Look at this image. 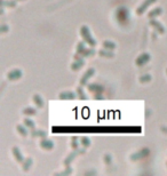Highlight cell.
Wrapping results in <instances>:
<instances>
[{
	"label": "cell",
	"instance_id": "cell-17",
	"mask_svg": "<svg viewBox=\"0 0 167 176\" xmlns=\"http://www.w3.org/2000/svg\"><path fill=\"white\" fill-rule=\"evenodd\" d=\"M32 100H33V103L38 108H44V100L41 98V96L40 95H38V94H34L33 97H32Z\"/></svg>",
	"mask_w": 167,
	"mask_h": 176
},
{
	"label": "cell",
	"instance_id": "cell-19",
	"mask_svg": "<svg viewBox=\"0 0 167 176\" xmlns=\"http://www.w3.org/2000/svg\"><path fill=\"white\" fill-rule=\"evenodd\" d=\"M32 164H33V160H32V158H28V159H25V160L23 161V164H22L23 170H24V172H28V170L31 168Z\"/></svg>",
	"mask_w": 167,
	"mask_h": 176
},
{
	"label": "cell",
	"instance_id": "cell-16",
	"mask_svg": "<svg viewBox=\"0 0 167 176\" xmlns=\"http://www.w3.org/2000/svg\"><path fill=\"white\" fill-rule=\"evenodd\" d=\"M31 136L32 137H40V139H44V137H46L47 136V134H46L45 131H41V129H32L31 131Z\"/></svg>",
	"mask_w": 167,
	"mask_h": 176
},
{
	"label": "cell",
	"instance_id": "cell-21",
	"mask_svg": "<svg viewBox=\"0 0 167 176\" xmlns=\"http://www.w3.org/2000/svg\"><path fill=\"white\" fill-rule=\"evenodd\" d=\"M99 55L102 57H113L114 54L112 53V50H109V49H102L99 52Z\"/></svg>",
	"mask_w": 167,
	"mask_h": 176
},
{
	"label": "cell",
	"instance_id": "cell-23",
	"mask_svg": "<svg viewBox=\"0 0 167 176\" xmlns=\"http://www.w3.org/2000/svg\"><path fill=\"white\" fill-rule=\"evenodd\" d=\"M23 113L25 116H34L37 113V110L34 109V108H32V106H28L25 109H23Z\"/></svg>",
	"mask_w": 167,
	"mask_h": 176
},
{
	"label": "cell",
	"instance_id": "cell-2",
	"mask_svg": "<svg viewBox=\"0 0 167 176\" xmlns=\"http://www.w3.org/2000/svg\"><path fill=\"white\" fill-rule=\"evenodd\" d=\"M149 152H150V150H149L148 148H143V149H141L140 151H137V152H135V153L131 154V160H133V161L140 160V159H142V158L147 157V156L149 154Z\"/></svg>",
	"mask_w": 167,
	"mask_h": 176
},
{
	"label": "cell",
	"instance_id": "cell-27",
	"mask_svg": "<svg viewBox=\"0 0 167 176\" xmlns=\"http://www.w3.org/2000/svg\"><path fill=\"white\" fill-rule=\"evenodd\" d=\"M151 80V75H141L140 79H139V81L141 84H145V83H149Z\"/></svg>",
	"mask_w": 167,
	"mask_h": 176
},
{
	"label": "cell",
	"instance_id": "cell-24",
	"mask_svg": "<svg viewBox=\"0 0 167 176\" xmlns=\"http://www.w3.org/2000/svg\"><path fill=\"white\" fill-rule=\"evenodd\" d=\"M23 122H24V125L27 126L29 129H34L36 128V124H34V121L33 120H31V119H29V118H25V119L23 120Z\"/></svg>",
	"mask_w": 167,
	"mask_h": 176
},
{
	"label": "cell",
	"instance_id": "cell-1",
	"mask_svg": "<svg viewBox=\"0 0 167 176\" xmlns=\"http://www.w3.org/2000/svg\"><path fill=\"white\" fill-rule=\"evenodd\" d=\"M80 36H81L84 41H86V44H88L91 47H95L96 46V40L92 36L91 30H89V28L87 25H83L80 28Z\"/></svg>",
	"mask_w": 167,
	"mask_h": 176
},
{
	"label": "cell",
	"instance_id": "cell-26",
	"mask_svg": "<svg viewBox=\"0 0 167 176\" xmlns=\"http://www.w3.org/2000/svg\"><path fill=\"white\" fill-rule=\"evenodd\" d=\"M80 144L83 145V148H88V146L91 145V141H89L88 137L84 136V137H81V140H80Z\"/></svg>",
	"mask_w": 167,
	"mask_h": 176
},
{
	"label": "cell",
	"instance_id": "cell-10",
	"mask_svg": "<svg viewBox=\"0 0 167 176\" xmlns=\"http://www.w3.org/2000/svg\"><path fill=\"white\" fill-rule=\"evenodd\" d=\"M11 152H13V156L15 158V160L17 161V162H19V164H23V161L25 160V159H24L22 152L19 151V148H17V146H14V148L11 149Z\"/></svg>",
	"mask_w": 167,
	"mask_h": 176
},
{
	"label": "cell",
	"instance_id": "cell-5",
	"mask_svg": "<svg viewBox=\"0 0 167 176\" xmlns=\"http://www.w3.org/2000/svg\"><path fill=\"white\" fill-rule=\"evenodd\" d=\"M150 25L155 29V30L158 32V33L160 34H165V32H166V29H165V26L161 24L160 22H158L156 19H150Z\"/></svg>",
	"mask_w": 167,
	"mask_h": 176
},
{
	"label": "cell",
	"instance_id": "cell-7",
	"mask_svg": "<svg viewBox=\"0 0 167 176\" xmlns=\"http://www.w3.org/2000/svg\"><path fill=\"white\" fill-rule=\"evenodd\" d=\"M22 75H23L22 70L14 69V70H11V71H9L7 73V79L11 80V81H15V80H19V79L22 78Z\"/></svg>",
	"mask_w": 167,
	"mask_h": 176
},
{
	"label": "cell",
	"instance_id": "cell-33",
	"mask_svg": "<svg viewBox=\"0 0 167 176\" xmlns=\"http://www.w3.org/2000/svg\"><path fill=\"white\" fill-rule=\"evenodd\" d=\"M166 73H167V69H166Z\"/></svg>",
	"mask_w": 167,
	"mask_h": 176
},
{
	"label": "cell",
	"instance_id": "cell-15",
	"mask_svg": "<svg viewBox=\"0 0 167 176\" xmlns=\"http://www.w3.org/2000/svg\"><path fill=\"white\" fill-rule=\"evenodd\" d=\"M29 128L25 126V125H17L16 126V131H17V133H19L21 136H23V137H27L28 134H29V131H28Z\"/></svg>",
	"mask_w": 167,
	"mask_h": 176
},
{
	"label": "cell",
	"instance_id": "cell-29",
	"mask_svg": "<svg viewBox=\"0 0 167 176\" xmlns=\"http://www.w3.org/2000/svg\"><path fill=\"white\" fill-rule=\"evenodd\" d=\"M72 173V168L70 167V166H66V170H63V172L58 173L57 175H70Z\"/></svg>",
	"mask_w": 167,
	"mask_h": 176
},
{
	"label": "cell",
	"instance_id": "cell-30",
	"mask_svg": "<svg viewBox=\"0 0 167 176\" xmlns=\"http://www.w3.org/2000/svg\"><path fill=\"white\" fill-rule=\"evenodd\" d=\"M104 161H105L106 165H110L111 164V156L110 154H105V156H104Z\"/></svg>",
	"mask_w": 167,
	"mask_h": 176
},
{
	"label": "cell",
	"instance_id": "cell-34",
	"mask_svg": "<svg viewBox=\"0 0 167 176\" xmlns=\"http://www.w3.org/2000/svg\"><path fill=\"white\" fill-rule=\"evenodd\" d=\"M166 165H167V164H166Z\"/></svg>",
	"mask_w": 167,
	"mask_h": 176
},
{
	"label": "cell",
	"instance_id": "cell-8",
	"mask_svg": "<svg viewBox=\"0 0 167 176\" xmlns=\"http://www.w3.org/2000/svg\"><path fill=\"white\" fill-rule=\"evenodd\" d=\"M149 61H150V54L149 53H142L135 60V64H136L137 67H142V65L148 63Z\"/></svg>",
	"mask_w": 167,
	"mask_h": 176
},
{
	"label": "cell",
	"instance_id": "cell-12",
	"mask_svg": "<svg viewBox=\"0 0 167 176\" xmlns=\"http://www.w3.org/2000/svg\"><path fill=\"white\" fill-rule=\"evenodd\" d=\"M84 65H85V61H84V58L75 60V62L71 64V70H72V71H78V70H80Z\"/></svg>",
	"mask_w": 167,
	"mask_h": 176
},
{
	"label": "cell",
	"instance_id": "cell-14",
	"mask_svg": "<svg viewBox=\"0 0 167 176\" xmlns=\"http://www.w3.org/2000/svg\"><path fill=\"white\" fill-rule=\"evenodd\" d=\"M163 14V8L161 7H156V8H153L152 11H149V14H148V17L149 19H156L157 16H159Z\"/></svg>",
	"mask_w": 167,
	"mask_h": 176
},
{
	"label": "cell",
	"instance_id": "cell-25",
	"mask_svg": "<svg viewBox=\"0 0 167 176\" xmlns=\"http://www.w3.org/2000/svg\"><path fill=\"white\" fill-rule=\"evenodd\" d=\"M81 87L83 86H80V87H78V88H77V92L76 93L78 94V96H79V98H81V100H87V95H86V94H85V92H84L83 90V88H81Z\"/></svg>",
	"mask_w": 167,
	"mask_h": 176
},
{
	"label": "cell",
	"instance_id": "cell-11",
	"mask_svg": "<svg viewBox=\"0 0 167 176\" xmlns=\"http://www.w3.org/2000/svg\"><path fill=\"white\" fill-rule=\"evenodd\" d=\"M39 145H40V148L44 149V150H52V149H54V143L52 142L50 140H47L46 137H44V139L40 141Z\"/></svg>",
	"mask_w": 167,
	"mask_h": 176
},
{
	"label": "cell",
	"instance_id": "cell-4",
	"mask_svg": "<svg viewBox=\"0 0 167 176\" xmlns=\"http://www.w3.org/2000/svg\"><path fill=\"white\" fill-rule=\"evenodd\" d=\"M85 152V149H77V150H73L71 153L69 154L68 157L64 159V165L65 166H70V164L72 162L73 160H75V158L78 156V154L80 153H84Z\"/></svg>",
	"mask_w": 167,
	"mask_h": 176
},
{
	"label": "cell",
	"instance_id": "cell-28",
	"mask_svg": "<svg viewBox=\"0 0 167 176\" xmlns=\"http://www.w3.org/2000/svg\"><path fill=\"white\" fill-rule=\"evenodd\" d=\"M71 146H72L73 150L79 149V142H78V139H77V137H73L72 139V141H71Z\"/></svg>",
	"mask_w": 167,
	"mask_h": 176
},
{
	"label": "cell",
	"instance_id": "cell-13",
	"mask_svg": "<svg viewBox=\"0 0 167 176\" xmlns=\"http://www.w3.org/2000/svg\"><path fill=\"white\" fill-rule=\"evenodd\" d=\"M87 88L88 90H91L95 94H101L103 92V86H101L99 84H89V85H87Z\"/></svg>",
	"mask_w": 167,
	"mask_h": 176
},
{
	"label": "cell",
	"instance_id": "cell-9",
	"mask_svg": "<svg viewBox=\"0 0 167 176\" xmlns=\"http://www.w3.org/2000/svg\"><path fill=\"white\" fill-rule=\"evenodd\" d=\"M77 93L75 92H71V90H65V92H62L60 95H58V98L60 100H75L77 97Z\"/></svg>",
	"mask_w": 167,
	"mask_h": 176
},
{
	"label": "cell",
	"instance_id": "cell-3",
	"mask_svg": "<svg viewBox=\"0 0 167 176\" xmlns=\"http://www.w3.org/2000/svg\"><path fill=\"white\" fill-rule=\"evenodd\" d=\"M95 73V69L94 67H91V69H88L87 71L84 73V75L81 77V79H80V86H86L88 83V80L94 75Z\"/></svg>",
	"mask_w": 167,
	"mask_h": 176
},
{
	"label": "cell",
	"instance_id": "cell-22",
	"mask_svg": "<svg viewBox=\"0 0 167 176\" xmlns=\"http://www.w3.org/2000/svg\"><path fill=\"white\" fill-rule=\"evenodd\" d=\"M87 48L86 47V41H79L78 44H77V53L76 54H81V53L85 50V49Z\"/></svg>",
	"mask_w": 167,
	"mask_h": 176
},
{
	"label": "cell",
	"instance_id": "cell-20",
	"mask_svg": "<svg viewBox=\"0 0 167 176\" xmlns=\"http://www.w3.org/2000/svg\"><path fill=\"white\" fill-rule=\"evenodd\" d=\"M1 6L2 7L14 8L16 6V0H2L1 1Z\"/></svg>",
	"mask_w": 167,
	"mask_h": 176
},
{
	"label": "cell",
	"instance_id": "cell-31",
	"mask_svg": "<svg viewBox=\"0 0 167 176\" xmlns=\"http://www.w3.org/2000/svg\"><path fill=\"white\" fill-rule=\"evenodd\" d=\"M0 30H1V33H5V32H7V31L9 30V26L6 25V24H2L1 28H0Z\"/></svg>",
	"mask_w": 167,
	"mask_h": 176
},
{
	"label": "cell",
	"instance_id": "cell-18",
	"mask_svg": "<svg viewBox=\"0 0 167 176\" xmlns=\"http://www.w3.org/2000/svg\"><path fill=\"white\" fill-rule=\"evenodd\" d=\"M117 47V45L114 44L113 41H111V40H105V41H103V48L104 49H109V50H114Z\"/></svg>",
	"mask_w": 167,
	"mask_h": 176
},
{
	"label": "cell",
	"instance_id": "cell-32",
	"mask_svg": "<svg viewBox=\"0 0 167 176\" xmlns=\"http://www.w3.org/2000/svg\"><path fill=\"white\" fill-rule=\"evenodd\" d=\"M16 1H23V0H16Z\"/></svg>",
	"mask_w": 167,
	"mask_h": 176
},
{
	"label": "cell",
	"instance_id": "cell-6",
	"mask_svg": "<svg viewBox=\"0 0 167 176\" xmlns=\"http://www.w3.org/2000/svg\"><path fill=\"white\" fill-rule=\"evenodd\" d=\"M157 0H144L142 4H141V6L140 7H137V9H136V14L137 15H142L143 13H144L147 9H148L151 5H153L155 2H156Z\"/></svg>",
	"mask_w": 167,
	"mask_h": 176
}]
</instances>
